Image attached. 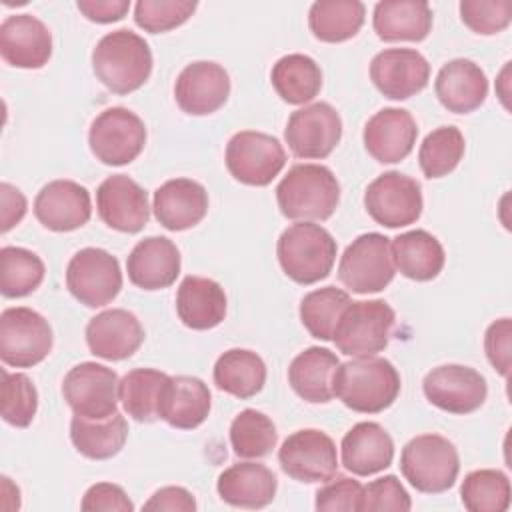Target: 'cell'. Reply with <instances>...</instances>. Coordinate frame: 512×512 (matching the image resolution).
Returning a JSON list of instances; mask_svg holds the SVG:
<instances>
[{
    "mask_svg": "<svg viewBox=\"0 0 512 512\" xmlns=\"http://www.w3.org/2000/svg\"><path fill=\"white\" fill-rule=\"evenodd\" d=\"M152 64L148 42L128 28L104 34L92 50V70L114 94L142 88L152 74Z\"/></svg>",
    "mask_w": 512,
    "mask_h": 512,
    "instance_id": "7a4b0ae2",
    "label": "cell"
},
{
    "mask_svg": "<svg viewBox=\"0 0 512 512\" xmlns=\"http://www.w3.org/2000/svg\"><path fill=\"white\" fill-rule=\"evenodd\" d=\"M52 328L32 308L14 306L0 314V358L6 366L30 368L40 364L52 350Z\"/></svg>",
    "mask_w": 512,
    "mask_h": 512,
    "instance_id": "ba28073f",
    "label": "cell"
},
{
    "mask_svg": "<svg viewBox=\"0 0 512 512\" xmlns=\"http://www.w3.org/2000/svg\"><path fill=\"white\" fill-rule=\"evenodd\" d=\"M284 138L296 158L322 160L342 138V118L328 102L308 104L290 114Z\"/></svg>",
    "mask_w": 512,
    "mask_h": 512,
    "instance_id": "9a60e30c",
    "label": "cell"
},
{
    "mask_svg": "<svg viewBox=\"0 0 512 512\" xmlns=\"http://www.w3.org/2000/svg\"><path fill=\"white\" fill-rule=\"evenodd\" d=\"M228 96L230 76L218 62H192L178 74L174 82L176 104L190 116H208L220 110Z\"/></svg>",
    "mask_w": 512,
    "mask_h": 512,
    "instance_id": "d6986e66",
    "label": "cell"
},
{
    "mask_svg": "<svg viewBox=\"0 0 512 512\" xmlns=\"http://www.w3.org/2000/svg\"><path fill=\"white\" fill-rule=\"evenodd\" d=\"M348 292L336 286H324L308 292L300 302V320L312 338L332 340L336 324L350 304Z\"/></svg>",
    "mask_w": 512,
    "mask_h": 512,
    "instance_id": "60d3db41",
    "label": "cell"
},
{
    "mask_svg": "<svg viewBox=\"0 0 512 512\" xmlns=\"http://www.w3.org/2000/svg\"><path fill=\"white\" fill-rule=\"evenodd\" d=\"M422 390L432 406L450 414H470L478 410L488 396L484 376L462 364H442L432 368L424 376Z\"/></svg>",
    "mask_w": 512,
    "mask_h": 512,
    "instance_id": "2e32d148",
    "label": "cell"
},
{
    "mask_svg": "<svg viewBox=\"0 0 512 512\" xmlns=\"http://www.w3.org/2000/svg\"><path fill=\"white\" fill-rule=\"evenodd\" d=\"M168 374L154 368H134L120 380L118 398L128 416L136 422H154L160 418V400Z\"/></svg>",
    "mask_w": 512,
    "mask_h": 512,
    "instance_id": "74e56055",
    "label": "cell"
},
{
    "mask_svg": "<svg viewBox=\"0 0 512 512\" xmlns=\"http://www.w3.org/2000/svg\"><path fill=\"white\" fill-rule=\"evenodd\" d=\"M396 274L390 238L378 232L360 234L346 246L338 262L340 282L356 294L384 290Z\"/></svg>",
    "mask_w": 512,
    "mask_h": 512,
    "instance_id": "52a82bcc",
    "label": "cell"
},
{
    "mask_svg": "<svg viewBox=\"0 0 512 512\" xmlns=\"http://www.w3.org/2000/svg\"><path fill=\"white\" fill-rule=\"evenodd\" d=\"M402 388L394 364L380 356H356L338 364L332 380L334 396L352 412L378 414L394 404Z\"/></svg>",
    "mask_w": 512,
    "mask_h": 512,
    "instance_id": "6da1fadb",
    "label": "cell"
},
{
    "mask_svg": "<svg viewBox=\"0 0 512 512\" xmlns=\"http://www.w3.org/2000/svg\"><path fill=\"white\" fill-rule=\"evenodd\" d=\"M0 54L14 68H42L52 56V34L32 14L6 16L0 24Z\"/></svg>",
    "mask_w": 512,
    "mask_h": 512,
    "instance_id": "44dd1931",
    "label": "cell"
},
{
    "mask_svg": "<svg viewBox=\"0 0 512 512\" xmlns=\"http://www.w3.org/2000/svg\"><path fill=\"white\" fill-rule=\"evenodd\" d=\"M342 466L356 476H372L394 460V440L378 422H358L342 438Z\"/></svg>",
    "mask_w": 512,
    "mask_h": 512,
    "instance_id": "4316f807",
    "label": "cell"
},
{
    "mask_svg": "<svg viewBox=\"0 0 512 512\" xmlns=\"http://www.w3.org/2000/svg\"><path fill=\"white\" fill-rule=\"evenodd\" d=\"M96 210L108 228L124 234L140 232L150 218L148 194L126 174H112L98 186Z\"/></svg>",
    "mask_w": 512,
    "mask_h": 512,
    "instance_id": "ac0fdd59",
    "label": "cell"
},
{
    "mask_svg": "<svg viewBox=\"0 0 512 512\" xmlns=\"http://www.w3.org/2000/svg\"><path fill=\"white\" fill-rule=\"evenodd\" d=\"M66 286L80 304L88 308L106 306L122 288L120 264L116 256L102 248H82L66 266Z\"/></svg>",
    "mask_w": 512,
    "mask_h": 512,
    "instance_id": "7c38bea8",
    "label": "cell"
},
{
    "mask_svg": "<svg viewBox=\"0 0 512 512\" xmlns=\"http://www.w3.org/2000/svg\"><path fill=\"white\" fill-rule=\"evenodd\" d=\"M338 364L340 360L332 350L310 346L290 362L288 382L302 400L326 404L334 398L332 380Z\"/></svg>",
    "mask_w": 512,
    "mask_h": 512,
    "instance_id": "1f68e13d",
    "label": "cell"
},
{
    "mask_svg": "<svg viewBox=\"0 0 512 512\" xmlns=\"http://www.w3.org/2000/svg\"><path fill=\"white\" fill-rule=\"evenodd\" d=\"M276 94L294 106L314 100L322 88V70L306 54H286L276 60L270 72Z\"/></svg>",
    "mask_w": 512,
    "mask_h": 512,
    "instance_id": "d590c367",
    "label": "cell"
},
{
    "mask_svg": "<svg viewBox=\"0 0 512 512\" xmlns=\"http://www.w3.org/2000/svg\"><path fill=\"white\" fill-rule=\"evenodd\" d=\"M280 212L298 222L328 220L340 202V184L322 164H296L276 186Z\"/></svg>",
    "mask_w": 512,
    "mask_h": 512,
    "instance_id": "3957f363",
    "label": "cell"
},
{
    "mask_svg": "<svg viewBox=\"0 0 512 512\" xmlns=\"http://www.w3.org/2000/svg\"><path fill=\"white\" fill-rule=\"evenodd\" d=\"M118 388V374L98 362L76 364L62 380L66 404L84 418H106L118 412Z\"/></svg>",
    "mask_w": 512,
    "mask_h": 512,
    "instance_id": "5bb4252c",
    "label": "cell"
},
{
    "mask_svg": "<svg viewBox=\"0 0 512 512\" xmlns=\"http://www.w3.org/2000/svg\"><path fill=\"white\" fill-rule=\"evenodd\" d=\"M152 210L166 230L182 232L204 220L208 212V192L196 180L172 178L156 188Z\"/></svg>",
    "mask_w": 512,
    "mask_h": 512,
    "instance_id": "d4e9b609",
    "label": "cell"
},
{
    "mask_svg": "<svg viewBox=\"0 0 512 512\" xmlns=\"http://www.w3.org/2000/svg\"><path fill=\"white\" fill-rule=\"evenodd\" d=\"M418 136V126L412 114L404 108H382L364 126V148L382 164H396L404 160Z\"/></svg>",
    "mask_w": 512,
    "mask_h": 512,
    "instance_id": "603a6c76",
    "label": "cell"
},
{
    "mask_svg": "<svg viewBox=\"0 0 512 512\" xmlns=\"http://www.w3.org/2000/svg\"><path fill=\"white\" fill-rule=\"evenodd\" d=\"M372 26L384 42H422L432 30V8L424 0H382Z\"/></svg>",
    "mask_w": 512,
    "mask_h": 512,
    "instance_id": "f546056e",
    "label": "cell"
},
{
    "mask_svg": "<svg viewBox=\"0 0 512 512\" xmlns=\"http://www.w3.org/2000/svg\"><path fill=\"white\" fill-rule=\"evenodd\" d=\"M364 206L380 226L402 228L414 224L424 208L420 182L396 170L384 172L368 184Z\"/></svg>",
    "mask_w": 512,
    "mask_h": 512,
    "instance_id": "8fae6325",
    "label": "cell"
},
{
    "mask_svg": "<svg viewBox=\"0 0 512 512\" xmlns=\"http://www.w3.org/2000/svg\"><path fill=\"white\" fill-rule=\"evenodd\" d=\"M460 500L470 512H504L510 506V480L494 468L472 470L462 480Z\"/></svg>",
    "mask_w": 512,
    "mask_h": 512,
    "instance_id": "b9f144b4",
    "label": "cell"
},
{
    "mask_svg": "<svg viewBox=\"0 0 512 512\" xmlns=\"http://www.w3.org/2000/svg\"><path fill=\"white\" fill-rule=\"evenodd\" d=\"M364 16L366 8L358 0H318L310 6L308 26L316 40L336 44L354 38Z\"/></svg>",
    "mask_w": 512,
    "mask_h": 512,
    "instance_id": "8d00e7d4",
    "label": "cell"
},
{
    "mask_svg": "<svg viewBox=\"0 0 512 512\" xmlns=\"http://www.w3.org/2000/svg\"><path fill=\"white\" fill-rule=\"evenodd\" d=\"M176 312L184 326L210 330L226 316L224 288L204 276H186L176 292Z\"/></svg>",
    "mask_w": 512,
    "mask_h": 512,
    "instance_id": "4dcf8cb0",
    "label": "cell"
},
{
    "mask_svg": "<svg viewBox=\"0 0 512 512\" xmlns=\"http://www.w3.org/2000/svg\"><path fill=\"white\" fill-rule=\"evenodd\" d=\"M144 510H180V512H192L196 510L194 496L182 488V486H164L156 490L150 500L144 504Z\"/></svg>",
    "mask_w": 512,
    "mask_h": 512,
    "instance_id": "f5cc1de1",
    "label": "cell"
},
{
    "mask_svg": "<svg viewBox=\"0 0 512 512\" xmlns=\"http://www.w3.org/2000/svg\"><path fill=\"white\" fill-rule=\"evenodd\" d=\"M82 510H106V512H132L134 504L128 498V494L112 482H98L94 486H90L80 502Z\"/></svg>",
    "mask_w": 512,
    "mask_h": 512,
    "instance_id": "f907efd6",
    "label": "cell"
},
{
    "mask_svg": "<svg viewBox=\"0 0 512 512\" xmlns=\"http://www.w3.org/2000/svg\"><path fill=\"white\" fill-rule=\"evenodd\" d=\"M434 92L448 112L470 114L484 104L488 96V78L476 62L454 58L438 70Z\"/></svg>",
    "mask_w": 512,
    "mask_h": 512,
    "instance_id": "484cf974",
    "label": "cell"
},
{
    "mask_svg": "<svg viewBox=\"0 0 512 512\" xmlns=\"http://www.w3.org/2000/svg\"><path fill=\"white\" fill-rule=\"evenodd\" d=\"M226 168L246 186H268L284 168L286 152L272 134L242 130L226 144Z\"/></svg>",
    "mask_w": 512,
    "mask_h": 512,
    "instance_id": "30bf717a",
    "label": "cell"
},
{
    "mask_svg": "<svg viewBox=\"0 0 512 512\" xmlns=\"http://www.w3.org/2000/svg\"><path fill=\"white\" fill-rule=\"evenodd\" d=\"M212 396L208 386L196 376H170L162 400L160 420L178 430L198 428L210 414Z\"/></svg>",
    "mask_w": 512,
    "mask_h": 512,
    "instance_id": "f1b7e54d",
    "label": "cell"
},
{
    "mask_svg": "<svg viewBox=\"0 0 512 512\" xmlns=\"http://www.w3.org/2000/svg\"><path fill=\"white\" fill-rule=\"evenodd\" d=\"M510 348H512V322L510 318H500L492 322L484 334V350L488 362L500 376L510 372Z\"/></svg>",
    "mask_w": 512,
    "mask_h": 512,
    "instance_id": "681fc988",
    "label": "cell"
},
{
    "mask_svg": "<svg viewBox=\"0 0 512 512\" xmlns=\"http://www.w3.org/2000/svg\"><path fill=\"white\" fill-rule=\"evenodd\" d=\"M462 22L476 34H498L512 22L510 0H462L460 6Z\"/></svg>",
    "mask_w": 512,
    "mask_h": 512,
    "instance_id": "bcb514c9",
    "label": "cell"
},
{
    "mask_svg": "<svg viewBox=\"0 0 512 512\" xmlns=\"http://www.w3.org/2000/svg\"><path fill=\"white\" fill-rule=\"evenodd\" d=\"M38 410V392L22 372L2 368V418L14 428H28Z\"/></svg>",
    "mask_w": 512,
    "mask_h": 512,
    "instance_id": "ee69618b",
    "label": "cell"
},
{
    "mask_svg": "<svg viewBox=\"0 0 512 512\" xmlns=\"http://www.w3.org/2000/svg\"><path fill=\"white\" fill-rule=\"evenodd\" d=\"M410 508H412V500L406 488L392 474L376 478L362 488L360 512H376V510L406 512Z\"/></svg>",
    "mask_w": 512,
    "mask_h": 512,
    "instance_id": "7dc6e473",
    "label": "cell"
},
{
    "mask_svg": "<svg viewBox=\"0 0 512 512\" xmlns=\"http://www.w3.org/2000/svg\"><path fill=\"white\" fill-rule=\"evenodd\" d=\"M34 216L52 232L78 230L92 216L90 192L74 180H52L36 194Z\"/></svg>",
    "mask_w": 512,
    "mask_h": 512,
    "instance_id": "ffe728a7",
    "label": "cell"
},
{
    "mask_svg": "<svg viewBox=\"0 0 512 512\" xmlns=\"http://www.w3.org/2000/svg\"><path fill=\"white\" fill-rule=\"evenodd\" d=\"M128 438V424L120 412L106 418H84L74 414L70 420V440L74 448L90 460L116 456Z\"/></svg>",
    "mask_w": 512,
    "mask_h": 512,
    "instance_id": "836d02e7",
    "label": "cell"
},
{
    "mask_svg": "<svg viewBox=\"0 0 512 512\" xmlns=\"http://www.w3.org/2000/svg\"><path fill=\"white\" fill-rule=\"evenodd\" d=\"M362 484L348 476H332L316 492L314 508L320 512H360Z\"/></svg>",
    "mask_w": 512,
    "mask_h": 512,
    "instance_id": "c3c4849f",
    "label": "cell"
},
{
    "mask_svg": "<svg viewBox=\"0 0 512 512\" xmlns=\"http://www.w3.org/2000/svg\"><path fill=\"white\" fill-rule=\"evenodd\" d=\"M194 0H138L134 6V22L138 28L160 34L182 26L196 10Z\"/></svg>",
    "mask_w": 512,
    "mask_h": 512,
    "instance_id": "f6af8a7d",
    "label": "cell"
},
{
    "mask_svg": "<svg viewBox=\"0 0 512 512\" xmlns=\"http://www.w3.org/2000/svg\"><path fill=\"white\" fill-rule=\"evenodd\" d=\"M466 142L456 126H440L432 130L420 144L418 164L426 178H442L450 174L462 160Z\"/></svg>",
    "mask_w": 512,
    "mask_h": 512,
    "instance_id": "7bdbcfd3",
    "label": "cell"
},
{
    "mask_svg": "<svg viewBox=\"0 0 512 512\" xmlns=\"http://www.w3.org/2000/svg\"><path fill=\"white\" fill-rule=\"evenodd\" d=\"M278 480L274 472L260 462H238L228 466L216 482L218 496L236 508H264L276 496Z\"/></svg>",
    "mask_w": 512,
    "mask_h": 512,
    "instance_id": "83f0119b",
    "label": "cell"
},
{
    "mask_svg": "<svg viewBox=\"0 0 512 512\" xmlns=\"http://www.w3.org/2000/svg\"><path fill=\"white\" fill-rule=\"evenodd\" d=\"M390 248L396 270L416 282L434 280L442 272L446 262L440 240L426 230L402 232L392 238Z\"/></svg>",
    "mask_w": 512,
    "mask_h": 512,
    "instance_id": "d6a6232c",
    "label": "cell"
},
{
    "mask_svg": "<svg viewBox=\"0 0 512 512\" xmlns=\"http://www.w3.org/2000/svg\"><path fill=\"white\" fill-rule=\"evenodd\" d=\"M88 144L96 160L124 166L140 156L146 144V126L138 114L124 106L102 110L90 124Z\"/></svg>",
    "mask_w": 512,
    "mask_h": 512,
    "instance_id": "9c48e42d",
    "label": "cell"
},
{
    "mask_svg": "<svg viewBox=\"0 0 512 512\" xmlns=\"http://www.w3.org/2000/svg\"><path fill=\"white\" fill-rule=\"evenodd\" d=\"M180 250L166 236L140 240L126 258V272L134 286L142 290H162L176 282L180 274Z\"/></svg>",
    "mask_w": 512,
    "mask_h": 512,
    "instance_id": "cb8c5ba5",
    "label": "cell"
},
{
    "mask_svg": "<svg viewBox=\"0 0 512 512\" xmlns=\"http://www.w3.org/2000/svg\"><path fill=\"white\" fill-rule=\"evenodd\" d=\"M278 432L270 416L260 410L246 408L230 424V444L238 458H264L276 446Z\"/></svg>",
    "mask_w": 512,
    "mask_h": 512,
    "instance_id": "ab89813d",
    "label": "cell"
},
{
    "mask_svg": "<svg viewBox=\"0 0 512 512\" xmlns=\"http://www.w3.org/2000/svg\"><path fill=\"white\" fill-rule=\"evenodd\" d=\"M0 218H2V232H8L14 228L26 214V196L12 184L2 182L0 184Z\"/></svg>",
    "mask_w": 512,
    "mask_h": 512,
    "instance_id": "db71d44e",
    "label": "cell"
},
{
    "mask_svg": "<svg viewBox=\"0 0 512 512\" xmlns=\"http://www.w3.org/2000/svg\"><path fill=\"white\" fill-rule=\"evenodd\" d=\"M396 314L384 300L350 302L332 336L336 348L346 356H376L388 346Z\"/></svg>",
    "mask_w": 512,
    "mask_h": 512,
    "instance_id": "8992f818",
    "label": "cell"
},
{
    "mask_svg": "<svg viewBox=\"0 0 512 512\" xmlns=\"http://www.w3.org/2000/svg\"><path fill=\"white\" fill-rule=\"evenodd\" d=\"M276 256L290 280L304 286L316 284L332 272L336 240L320 224L296 222L280 234Z\"/></svg>",
    "mask_w": 512,
    "mask_h": 512,
    "instance_id": "277c9868",
    "label": "cell"
},
{
    "mask_svg": "<svg viewBox=\"0 0 512 512\" xmlns=\"http://www.w3.org/2000/svg\"><path fill=\"white\" fill-rule=\"evenodd\" d=\"M144 342V328L136 314L124 308L102 310L86 324V344L98 358L118 362L130 358Z\"/></svg>",
    "mask_w": 512,
    "mask_h": 512,
    "instance_id": "7402d4cb",
    "label": "cell"
},
{
    "mask_svg": "<svg viewBox=\"0 0 512 512\" xmlns=\"http://www.w3.org/2000/svg\"><path fill=\"white\" fill-rule=\"evenodd\" d=\"M78 10L96 24H110L118 22L130 10L128 0H78Z\"/></svg>",
    "mask_w": 512,
    "mask_h": 512,
    "instance_id": "816d5d0a",
    "label": "cell"
},
{
    "mask_svg": "<svg viewBox=\"0 0 512 512\" xmlns=\"http://www.w3.org/2000/svg\"><path fill=\"white\" fill-rule=\"evenodd\" d=\"M370 80L390 100H406L428 86L430 64L414 48H388L370 62Z\"/></svg>",
    "mask_w": 512,
    "mask_h": 512,
    "instance_id": "e0dca14e",
    "label": "cell"
},
{
    "mask_svg": "<svg viewBox=\"0 0 512 512\" xmlns=\"http://www.w3.org/2000/svg\"><path fill=\"white\" fill-rule=\"evenodd\" d=\"M278 462L286 476L304 484L326 482L338 472L336 444L316 428L292 432L278 450Z\"/></svg>",
    "mask_w": 512,
    "mask_h": 512,
    "instance_id": "4fadbf2b",
    "label": "cell"
},
{
    "mask_svg": "<svg viewBox=\"0 0 512 512\" xmlns=\"http://www.w3.org/2000/svg\"><path fill=\"white\" fill-rule=\"evenodd\" d=\"M42 258L20 246H4L0 250V292L6 298H22L32 294L44 280Z\"/></svg>",
    "mask_w": 512,
    "mask_h": 512,
    "instance_id": "f35d334b",
    "label": "cell"
},
{
    "mask_svg": "<svg viewBox=\"0 0 512 512\" xmlns=\"http://www.w3.org/2000/svg\"><path fill=\"white\" fill-rule=\"evenodd\" d=\"M400 470L418 492L440 494L454 486L460 472V456L448 438L420 434L402 448Z\"/></svg>",
    "mask_w": 512,
    "mask_h": 512,
    "instance_id": "5b68a950",
    "label": "cell"
},
{
    "mask_svg": "<svg viewBox=\"0 0 512 512\" xmlns=\"http://www.w3.org/2000/svg\"><path fill=\"white\" fill-rule=\"evenodd\" d=\"M214 384L240 400L252 398L266 384V364L252 350L230 348L214 364Z\"/></svg>",
    "mask_w": 512,
    "mask_h": 512,
    "instance_id": "e575fe53",
    "label": "cell"
}]
</instances>
